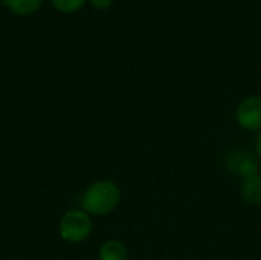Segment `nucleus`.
<instances>
[{
    "label": "nucleus",
    "instance_id": "1",
    "mask_svg": "<svg viewBox=\"0 0 261 260\" xmlns=\"http://www.w3.org/2000/svg\"><path fill=\"white\" fill-rule=\"evenodd\" d=\"M121 202V190L116 182L99 179L92 182L81 198L83 210L90 216H106L116 210Z\"/></svg>",
    "mask_w": 261,
    "mask_h": 260
},
{
    "label": "nucleus",
    "instance_id": "2",
    "mask_svg": "<svg viewBox=\"0 0 261 260\" xmlns=\"http://www.w3.org/2000/svg\"><path fill=\"white\" fill-rule=\"evenodd\" d=\"M60 236L69 244L84 242L93 230V222L90 215L84 210H69L60 219Z\"/></svg>",
    "mask_w": 261,
    "mask_h": 260
},
{
    "label": "nucleus",
    "instance_id": "3",
    "mask_svg": "<svg viewBox=\"0 0 261 260\" xmlns=\"http://www.w3.org/2000/svg\"><path fill=\"white\" fill-rule=\"evenodd\" d=\"M236 120L239 126L245 130L255 132L261 130V97L251 95L245 98L236 112Z\"/></svg>",
    "mask_w": 261,
    "mask_h": 260
},
{
    "label": "nucleus",
    "instance_id": "4",
    "mask_svg": "<svg viewBox=\"0 0 261 260\" xmlns=\"http://www.w3.org/2000/svg\"><path fill=\"white\" fill-rule=\"evenodd\" d=\"M98 260H128V253L122 242L110 239L99 247Z\"/></svg>",
    "mask_w": 261,
    "mask_h": 260
},
{
    "label": "nucleus",
    "instance_id": "5",
    "mask_svg": "<svg viewBox=\"0 0 261 260\" xmlns=\"http://www.w3.org/2000/svg\"><path fill=\"white\" fill-rule=\"evenodd\" d=\"M242 195L245 202L248 204H260L261 202V176L254 173L246 176V181L242 188Z\"/></svg>",
    "mask_w": 261,
    "mask_h": 260
},
{
    "label": "nucleus",
    "instance_id": "6",
    "mask_svg": "<svg viewBox=\"0 0 261 260\" xmlns=\"http://www.w3.org/2000/svg\"><path fill=\"white\" fill-rule=\"evenodd\" d=\"M3 5H8V8L17 15H29L40 9L43 0H5Z\"/></svg>",
    "mask_w": 261,
    "mask_h": 260
},
{
    "label": "nucleus",
    "instance_id": "7",
    "mask_svg": "<svg viewBox=\"0 0 261 260\" xmlns=\"http://www.w3.org/2000/svg\"><path fill=\"white\" fill-rule=\"evenodd\" d=\"M84 3L86 0H52V5L55 6V9L61 12H75L80 8H83Z\"/></svg>",
    "mask_w": 261,
    "mask_h": 260
},
{
    "label": "nucleus",
    "instance_id": "8",
    "mask_svg": "<svg viewBox=\"0 0 261 260\" xmlns=\"http://www.w3.org/2000/svg\"><path fill=\"white\" fill-rule=\"evenodd\" d=\"M89 2L92 3V6H93V8L101 9V11L109 9V8L112 6V3H113V0H89Z\"/></svg>",
    "mask_w": 261,
    "mask_h": 260
},
{
    "label": "nucleus",
    "instance_id": "9",
    "mask_svg": "<svg viewBox=\"0 0 261 260\" xmlns=\"http://www.w3.org/2000/svg\"><path fill=\"white\" fill-rule=\"evenodd\" d=\"M255 149H257V153H258V156H260L261 159V130L260 133H258V136H257V141H255Z\"/></svg>",
    "mask_w": 261,
    "mask_h": 260
}]
</instances>
